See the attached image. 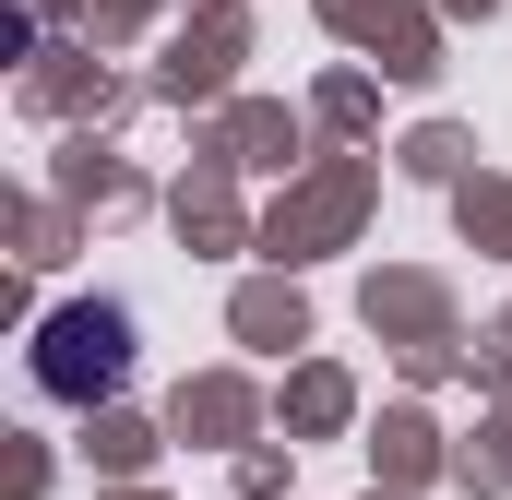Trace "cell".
I'll use <instances>...</instances> for the list:
<instances>
[{"instance_id": "cell-1", "label": "cell", "mask_w": 512, "mask_h": 500, "mask_svg": "<svg viewBox=\"0 0 512 500\" xmlns=\"http://www.w3.org/2000/svg\"><path fill=\"white\" fill-rule=\"evenodd\" d=\"M131 381V310L120 298H60L36 322V393L48 405H108Z\"/></svg>"}]
</instances>
